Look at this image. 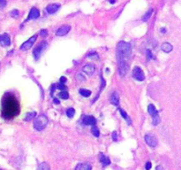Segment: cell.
Here are the masks:
<instances>
[{
	"instance_id": "obj_38",
	"label": "cell",
	"mask_w": 181,
	"mask_h": 170,
	"mask_svg": "<svg viewBox=\"0 0 181 170\" xmlns=\"http://www.w3.org/2000/svg\"><path fill=\"white\" fill-rule=\"evenodd\" d=\"M54 103H55V104H57V105H58V104H59V100H58L57 98H55V99H54Z\"/></svg>"
},
{
	"instance_id": "obj_19",
	"label": "cell",
	"mask_w": 181,
	"mask_h": 170,
	"mask_svg": "<svg viewBox=\"0 0 181 170\" xmlns=\"http://www.w3.org/2000/svg\"><path fill=\"white\" fill-rule=\"evenodd\" d=\"M119 112H120V114L122 115V117L124 118L125 120V121L127 122V123H128V124H131V123H132V122H131V118H130V117L128 116V114H127L126 112H125L123 109L119 108Z\"/></svg>"
},
{
	"instance_id": "obj_24",
	"label": "cell",
	"mask_w": 181,
	"mask_h": 170,
	"mask_svg": "<svg viewBox=\"0 0 181 170\" xmlns=\"http://www.w3.org/2000/svg\"><path fill=\"white\" fill-rule=\"evenodd\" d=\"M153 12H154V10H153V9L149 10L148 13H147L146 14L143 16V18H142L143 21H148V19H149V18L151 17V15H152Z\"/></svg>"
},
{
	"instance_id": "obj_16",
	"label": "cell",
	"mask_w": 181,
	"mask_h": 170,
	"mask_svg": "<svg viewBox=\"0 0 181 170\" xmlns=\"http://www.w3.org/2000/svg\"><path fill=\"white\" fill-rule=\"evenodd\" d=\"M110 103L112 105H114L116 107H118L119 105V95L118 92H113L112 95L110 96Z\"/></svg>"
},
{
	"instance_id": "obj_8",
	"label": "cell",
	"mask_w": 181,
	"mask_h": 170,
	"mask_svg": "<svg viewBox=\"0 0 181 170\" xmlns=\"http://www.w3.org/2000/svg\"><path fill=\"white\" fill-rule=\"evenodd\" d=\"M144 139H145V142L147 143V145L150 146V147H152V148L157 145V138L155 136L151 135V134H147L144 137Z\"/></svg>"
},
{
	"instance_id": "obj_17",
	"label": "cell",
	"mask_w": 181,
	"mask_h": 170,
	"mask_svg": "<svg viewBox=\"0 0 181 170\" xmlns=\"http://www.w3.org/2000/svg\"><path fill=\"white\" fill-rule=\"evenodd\" d=\"M75 170H92V166L89 163H80L76 166Z\"/></svg>"
},
{
	"instance_id": "obj_33",
	"label": "cell",
	"mask_w": 181,
	"mask_h": 170,
	"mask_svg": "<svg viewBox=\"0 0 181 170\" xmlns=\"http://www.w3.org/2000/svg\"><path fill=\"white\" fill-rule=\"evenodd\" d=\"M147 56H148V59H150V58H153V54L151 53V51L150 50H148L147 51Z\"/></svg>"
},
{
	"instance_id": "obj_28",
	"label": "cell",
	"mask_w": 181,
	"mask_h": 170,
	"mask_svg": "<svg viewBox=\"0 0 181 170\" xmlns=\"http://www.w3.org/2000/svg\"><path fill=\"white\" fill-rule=\"evenodd\" d=\"M88 57L91 58H95V59H98V58H99V57H98V54L96 53V52H92V53H89L88 55Z\"/></svg>"
},
{
	"instance_id": "obj_37",
	"label": "cell",
	"mask_w": 181,
	"mask_h": 170,
	"mask_svg": "<svg viewBox=\"0 0 181 170\" xmlns=\"http://www.w3.org/2000/svg\"><path fill=\"white\" fill-rule=\"evenodd\" d=\"M60 82H61V83H66V82H67V78L61 77L60 78Z\"/></svg>"
},
{
	"instance_id": "obj_1",
	"label": "cell",
	"mask_w": 181,
	"mask_h": 170,
	"mask_svg": "<svg viewBox=\"0 0 181 170\" xmlns=\"http://www.w3.org/2000/svg\"><path fill=\"white\" fill-rule=\"evenodd\" d=\"M19 103L14 96L7 94L3 99L2 105V114L5 119H12L19 113Z\"/></svg>"
},
{
	"instance_id": "obj_23",
	"label": "cell",
	"mask_w": 181,
	"mask_h": 170,
	"mask_svg": "<svg viewBox=\"0 0 181 170\" xmlns=\"http://www.w3.org/2000/svg\"><path fill=\"white\" fill-rule=\"evenodd\" d=\"M91 133H92V135H94V136H95V137H99V136H100V131H99L98 128L95 126L91 128Z\"/></svg>"
},
{
	"instance_id": "obj_34",
	"label": "cell",
	"mask_w": 181,
	"mask_h": 170,
	"mask_svg": "<svg viewBox=\"0 0 181 170\" xmlns=\"http://www.w3.org/2000/svg\"><path fill=\"white\" fill-rule=\"evenodd\" d=\"M112 138H113V141H115V142L118 141V137H117V132L116 131L112 132Z\"/></svg>"
},
{
	"instance_id": "obj_39",
	"label": "cell",
	"mask_w": 181,
	"mask_h": 170,
	"mask_svg": "<svg viewBox=\"0 0 181 170\" xmlns=\"http://www.w3.org/2000/svg\"><path fill=\"white\" fill-rule=\"evenodd\" d=\"M110 3H115V0H110Z\"/></svg>"
},
{
	"instance_id": "obj_21",
	"label": "cell",
	"mask_w": 181,
	"mask_h": 170,
	"mask_svg": "<svg viewBox=\"0 0 181 170\" xmlns=\"http://www.w3.org/2000/svg\"><path fill=\"white\" fill-rule=\"evenodd\" d=\"M37 170H51V167L47 162H42L37 167Z\"/></svg>"
},
{
	"instance_id": "obj_27",
	"label": "cell",
	"mask_w": 181,
	"mask_h": 170,
	"mask_svg": "<svg viewBox=\"0 0 181 170\" xmlns=\"http://www.w3.org/2000/svg\"><path fill=\"white\" fill-rule=\"evenodd\" d=\"M19 11L18 10H13V11H12L11 12V16L12 17H13V18H18L19 17Z\"/></svg>"
},
{
	"instance_id": "obj_20",
	"label": "cell",
	"mask_w": 181,
	"mask_h": 170,
	"mask_svg": "<svg viewBox=\"0 0 181 170\" xmlns=\"http://www.w3.org/2000/svg\"><path fill=\"white\" fill-rule=\"evenodd\" d=\"M35 116H36V112H28L26 117H25V119H24V121H25V122H30V121H32L33 119H35Z\"/></svg>"
},
{
	"instance_id": "obj_32",
	"label": "cell",
	"mask_w": 181,
	"mask_h": 170,
	"mask_svg": "<svg viewBox=\"0 0 181 170\" xmlns=\"http://www.w3.org/2000/svg\"><path fill=\"white\" fill-rule=\"evenodd\" d=\"M40 34H41L42 36H48V31L46 29H43V30L40 32Z\"/></svg>"
},
{
	"instance_id": "obj_6",
	"label": "cell",
	"mask_w": 181,
	"mask_h": 170,
	"mask_svg": "<svg viewBox=\"0 0 181 170\" xmlns=\"http://www.w3.org/2000/svg\"><path fill=\"white\" fill-rule=\"evenodd\" d=\"M133 77L136 80V81H140L142 82L145 80V74L143 73L142 69L139 67H135L133 71Z\"/></svg>"
},
{
	"instance_id": "obj_36",
	"label": "cell",
	"mask_w": 181,
	"mask_h": 170,
	"mask_svg": "<svg viewBox=\"0 0 181 170\" xmlns=\"http://www.w3.org/2000/svg\"><path fill=\"white\" fill-rule=\"evenodd\" d=\"M156 170H164V168H163V167H162V166H157V168H156Z\"/></svg>"
},
{
	"instance_id": "obj_15",
	"label": "cell",
	"mask_w": 181,
	"mask_h": 170,
	"mask_svg": "<svg viewBox=\"0 0 181 170\" xmlns=\"http://www.w3.org/2000/svg\"><path fill=\"white\" fill-rule=\"evenodd\" d=\"M99 158H100V162L104 167L109 166L110 164V158H109L108 156L104 155V153H100V157H99Z\"/></svg>"
},
{
	"instance_id": "obj_30",
	"label": "cell",
	"mask_w": 181,
	"mask_h": 170,
	"mask_svg": "<svg viewBox=\"0 0 181 170\" xmlns=\"http://www.w3.org/2000/svg\"><path fill=\"white\" fill-rule=\"evenodd\" d=\"M151 167H152V165H151V162H147L146 163V166H145V168H146V170H150L151 169Z\"/></svg>"
},
{
	"instance_id": "obj_26",
	"label": "cell",
	"mask_w": 181,
	"mask_h": 170,
	"mask_svg": "<svg viewBox=\"0 0 181 170\" xmlns=\"http://www.w3.org/2000/svg\"><path fill=\"white\" fill-rule=\"evenodd\" d=\"M59 97L63 98V99H68L69 97V95H68V92L67 91H62V92L59 94Z\"/></svg>"
},
{
	"instance_id": "obj_2",
	"label": "cell",
	"mask_w": 181,
	"mask_h": 170,
	"mask_svg": "<svg viewBox=\"0 0 181 170\" xmlns=\"http://www.w3.org/2000/svg\"><path fill=\"white\" fill-rule=\"evenodd\" d=\"M132 53V45L130 43L121 41L117 45V54L119 64H129Z\"/></svg>"
},
{
	"instance_id": "obj_3",
	"label": "cell",
	"mask_w": 181,
	"mask_h": 170,
	"mask_svg": "<svg viewBox=\"0 0 181 170\" xmlns=\"http://www.w3.org/2000/svg\"><path fill=\"white\" fill-rule=\"evenodd\" d=\"M49 120L46 115L44 114H41L39 115L34 122V128L37 130V131H42L45 129V127L47 126Z\"/></svg>"
},
{
	"instance_id": "obj_12",
	"label": "cell",
	"mask_w": 181,
	"mask_h": 170,
	"mask_svg": "<svg viewBox=\"0 0 181 170\" xmlns=\"http://www.w3.org/2000/svg\"><path fill=\"white\" fill-rule=\"evenodd\" d=\"M83 72L86 73L88 75H92L93 74L95 73V67L93 64H87L86 66L83 67Z\"/></svg>"
},
{
	"instance_id": "obj_11",
	"label": "cell",
	"mask_w": 181,
	"mask_h": 170,
	"mask_svg": "<svg viewBox=\"0 0 181 170\" xmlns=\"http://www.w3.org/2000/svg\"><path fill=\"white\" fill-rule=\"evenodd\" d=\"M83 123L87 125V126H93L96 123V120L95 117L91 116V115H86L83 118Z\"/></svg>"
},
{
	"instance_id": "obj_13",
	"label": "cell",
	"mask_w": 181,
	"mask_h": 170,
	"mask_svg": "<svg viewBox=\"0 0 181 170\" xmlns=\"http://www.w3.org/2000/svg\"><path fill=\"white\" fill-rule=\"evenodd\" d=\"M0 44L3 46H9L11 44V39L7 34L0 35Z\"/></svg>"
},
{
	"instance_id": "obj_22",
	"label": "cell",
	"mask_w": 181,
	"mask_h": 170,
	"mask_svg": "<svg viewBox=\"0 0 181 170\" xmlns=\"http://www.w3.org/2000/svg\"><path fill=\"white\" fill-rule=\"evenodd\" d=\"M80 94L83 97H88L91 95V91L88 90H86V89H81L80 90Z\"/></svg>"
},
{
	"instance_id": "obj_9",
	"label": "cell",
	"mask_w": 181,
	"mask_h": 170,
	"mask_svg": "<svg viewBox=\"0 0 181 170\" xmlns=\"http://www.w3.org/2000/svg\"><path fill=\"white\" fill-rule=\"evenodd\" d=\"M70 30H71V27L69 25H63V26H61L59 29H57V31L56 32V36H66V35L69 33Z\"/></svg>"
},
{
	"instance_id": "obj_10",
	"label": "cell",
	"mask_w": 181,
	"mask_h": 170,
	"mask_svg": "<svg viewBox=\"0 0 181 170\" xmlns=\"http://www.w3.org/2000/svg\"><path fill=\"white\" fill-rule=\"evenodd\" d=\"M39 16H40V11H39L37 8L33 7L32 9L30 10L29 17H28V19H26V21H28V20H29V19H37V18H39Z\"/></svg>"
},
{
	"instance_id": "obj_25",
	"label": "cell",
	"mask_w": 181,
	"mask_h": 170,
	"mask_svg": "<svg viewBox=\"0 0 181 170\" xmlns=\"http://www.w3.org/2000/svg\"><path fill=\"white\" fill-rule=\"evenodd\" d=\"M75 114V110L73 108H68L67 110V115L68 118H72Z\"/></svg>"
},
{
	"instance_id": "obj_31",
	"label": "cell",
	"mask_w": 181,
	"mask_h": 170,
	"mask_svg": "<svg viewBox=\"0 0 181 170\" xmlns=\"http://www.w3.org/2000/svg\"><path fill=\"white\" fill-rule=\"evenodd\" d=\"M77 79H78L79 81H81V82L85 81V77H84L82 74H78V75H77Z\"/></svg>"
},
{
	"instance_id": "obj_18",
	"label": "cell",
	"mask_w": 181,
	"mask_h": 170,
	"mask_svg": "<svg viewBox=\"0 0 181 170\" xmlns=\"http://www.w3.org/2000/svg\"><path fill=\"white\" fill-rule=\"evenodd\" d=\"M161 49H162V52H166V53H169V52H172L173 47H172V45L170 44V43H167V42H165V43H163V44H162Z\"/></svg>"
},
{
	"instance_id": "obj_29",
	"label": "cell",
	"mask_w": 181,
	"mask_h": 170,
	"mask_svg": "<svg viewBox=\"0 0 181 170\" xmlns=\"http://www.w3.org/2000/svg\"><path fill=\"white\" fill-rule=\"evenodd\" d=\"M6 5V0H0V9L4 8Z\"/></svg>"
},
{
	"instance_id": "obj_7",
	"label": "cell",
	"mask_w": 181,
	"mask_h": 170,
	"mask_svg": "<svg viewBox=\"0 0 181 170\" xmlns=\"http://www.w3.org/2000/svg\"><path fill=\"white\" fill-rule=\"evenodd\" d=\"M36 39H37V35H34L32 37H30L28 41H26L25 43H23V44L20 46V50H22V51H28V50H29L33 46V44L36 41Z\"/></svg>"
},
{
	"instance_id": "obj_14",
	"label": "cell",
	"mask_w": 181,
	"mask_h": 170,
	"mask_svg": "<svg viewBox=\"0 0 181 170\" xmlns=\"http://www.w3.org/2000/svg\"><path fill=\"white\" fill-rule=\"evenodd\" d=\"M59 7H60V5H58V4H51V5H48L46 11L49 14H53L59 9Z\"/></svg>"
},
{
	"instance_id": "obj_35",
	"label": "cell",
	"mask_w": 181,
	"mask_h": 170,
	"mask_svg": "<svg viewBox=\"0 0 181 170\" xmlns=\"http://www.w3.org/2000/svg\"><path fill=\"white\" fill-rule=\"evenodd\" d=\"M56 89H58V90H64L66 89V86L64 84H57V86H56Z\"/></svg>"
},
{
	"instance_id": "obj_5",
	"label": "cell",
	"mask_w": 181,
	"mask_h": 170,
	"mask_svg": "<svg viewBox=\"0 0 181 170\" xmlns=\"http://www.w3.org/2000/svg\"><path fill=\"white\" fill-rule=\"evenodd\" d=\"M48 47V44L46 42H43L42 44H38L33 52V55L35 58L37 60L40 57H41V54L43 53V52L45 50V49Z\"/></svg>"
},
{
	"instance_id": "obj_4",
	"label": "cell",
	"mask_w": 181,
	"mask_h": 170,
	"mask_svg": "<svg viewBox=\"0 0 181 170\" xmlns=\"http://www.w3.org/2000/svg\"><path fill=\"white\" fill-rule=\"evenodd\" d=\"M148 112L150 114V116L153 118V125H157L160 123V117L158 115V112L157 108L154 105H149L148 107Z\"/></svg>"
}]
</instances>
